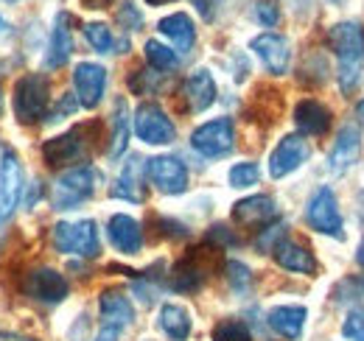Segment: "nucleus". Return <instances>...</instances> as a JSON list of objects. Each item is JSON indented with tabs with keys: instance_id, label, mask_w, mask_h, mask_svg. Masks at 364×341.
Listing matches in <instances>:
<instances>
[{
	"instance_id": "obj_44",
	"label": "nucleus",
	"mask_w": 364,
	"mask_h": 341,
	"mask_svg": "<svg viewBox=\"0 0 364 341\" xmlns=\"http://www.w3.org/2000/svg\"><path fill=\"white\" fill-rule=\"evenodd\" d=\"M356 263H359V266L364 269V241L359 244V252H356Z\"/></svg>"
},
{
	"instance_id": "obj_47",
	"label": "nucleus",
	"mask_w": 364,
	"mask_h": 341,
	"mask_svg": "<svg viewBox=\"0 0 364 341\" xmlns=\"http://www.w3.org/2000/svg\"><path fill=\"white\" fill-rule=\"evenodd\" d=\"M6 28H9V26H6V20L0 17V31H6Z\"/></svg>"
},
{
	"instance_id": "obj_14",
	"label": "nucleus",
	"mask_w": 364,
	"mask_h": 341,
	"mask_svg": "<svg viewBox=\"0 0 364 341\" xmlns=\"http://www.w3.org/2000/svg\"><path fill=\"white\" fill-rule=\"evenodd\" d=\"M359 151H362V131L356 124H345L336 134L333 148L328 151V170L331 173H345L359 160Z\"/></svg>"
},
{
	"instance_id": "obj_45",
	"label": "nucleus",
	"mask_w": 364,
	"mask_h": 341,
	"mask_svg": "<svg viewBox=\"0 0 364 341\" xmlns=\"http://www.w3.org/2000/svg\"><path fill=\"white\" fill-rule=\"evenodd\" d=\"M149 6H163V3H171V0H146Z\"/></svg>"
},
{
	"instance_id": "obj_37",
	"label": "nucleus",
	"mask_w": 364,
	"mask_h": 341,
	"mask_svg": "<svg viewBox=\"0 0 364 341\" xmlns=\"http://www.w3.org/2000/svg\"><path fill=\"white\" fill-rule=\"evenodd\" d=\"M255 20H258L264 28L277 26V20H280L277 3H274V0H258V3H255Z\"/></svg>"
},
{
	"instance_id": "obj_46",
	"label": "nucleus",
	"mask_w": 364,
	"mask_h": 341,
	"mask_svg": "<svg viewBox=\"0 0 364 341\" xmlns=\"http://www.w3.org/2000/svg\"><path fill=\"white\" fill-rule=\"evenodd\" d=\"M356 112H359V118H362V124H364V101H359V109H356Z\"/></svg>"
},
{
	"instance_id": "obj_23",
	"label": "nucleus",
	"mask_w": 364,
	"mask_h": 341,
	"mask_svg": "<svg viewBox=\"0 0 364 341\" xmlns=\"http://www.w3.org/2000/svg\"><path fill=\"white\" fill-rule=\"evenodd\" d=\"M294 124L303 134H325L331 129V109L314 98H306L294 107Z\"/></svg>"
},
{
	"instance_id": "obj_33",
	"label": "nucleus",
	"mask_w": 364,
	"mask_h": 341,
	"mask_svg": "<svg viewBox=\"0 0 364 341\" xmlns=\"http://www.w3.org/2000/svg\"><path fill=\"white\" fill-rule=\"evenodd\" d=\"M228 280H230V288L235 294H247L250 286H252V274H250V269L241 260H230L228 263Z\"/></svg>"
},
{
	"instance_id": "obj_41",
	"label": "nucleus",
	"mask_w": 364,
	"mask_h": 341,
	"mask_svg": "<svg viewBox=\"0 0 364 341\" xmlns=\"http://www.w3.org/2000/svg\"><path fill=\"white\" fill-rule=\"evenodd\" d=\"M210 238H213V241H225V244H235V238L228 232V227H213Z\"/></svg>"
},
{
	"instance_id": "obj_27",
	"label": "nucleus",
	"mask_w": 364,
	"mask_h": 341,
	"mask_svg": "<svg viewBox=\"0 0 364 341\" xmlns=\"http://www.w3.org/2000/svg\"><path fill=\"white\" fill-rule=\"evenodd\" d=\"M129 146V107L124 98L115 101V115H112V143H109V160H118Z\"/></svg>"
},
{
	"instance_id": "obj_42",
	"label": "nucleus",
	"mask_w": 364,
	"mask_h": 341,
	"mask_svg": "<svg viewBox=\"0 0 364 341\" xmlns=\"http://www.w3.org/2000/svg\"><path fill=\"white\" fill-rule=\"evenodd\" d=\"M118 333H121V330H115V328H101V333L92 341H118Z\"/></svg>"
},
{
	"instance_id": "obj_9",
	"label": "nucleus",
	"mask_w": 364,
	"mask_h": 341,
	"mask_svg": "<svg viewBox=\"0 0 364 341\" xmlns=\"http://www.w3.org/2000/svg\"><path fill=\"white\" fill-rule=\"evenodd\" d=\"M309 157H311L309 140H303L300 134H286L274 146L272 157H269V173L274 179H283V176L294 173L303 163H309Z\"/></svg>"
},
{
	"instance_id": "obj_24",
	"label": "nucleus",
	"mask_w": 364,
	"mask_h": 341,
	"mask_svg": "<svg viewBox=\"0 0 364 341\" xmlns=\"http://www.w3.org/2000/svg\"><path fill=\"white\" fill-rule=\"evenodd\" d=\"M272 252H274V260H277V266H280V269H286V271L311 274V271L317 269V260H314V255H311L306 247L294 244V241H280V244L274 247Z\"/></svg>"
},
{
	"instance_id": "obj_34",
	"label": "nucleus",
	"mask_w": 364,
	"mask_h": 341,
	"mask_svg": "<svg viewBox=\"0 0 364 341\" xmlns=\"http://www.w3.org/2000/svg\"><path fill=\"white\" fill-rule=\"evenodd\" d=\"M364 62H339V87L342 92H353L362 82Z\"/></svg>"
},
{
	"instance_id": "obj_48",
	"label": "nucleus",
	"mask_w": 364,
	"mask_h": 341,
	"mask_svg": "<svg viewBox=\"0 0 364 341\" xmlns=\"http://www.w3.org/2000/svg\"><path fill=\"white\" fill-rule=\"evenodd\" d=\"M331 3H342V0H331Z\"/></svg>"
},
{
	"instance_id": "obj_15",
	"label": "nucleus",
	"mask_w": 364,
	"mask_h": 341,
	"mask_svg": "<svg viewBox=\"0 0 364 341\" xmlns=\"http://www.w3.org/2000/svg\"><path fill=\"white\" fill-rule=\"evenodd\" d=\"M252 50L258 53V59L264 62V67L272 73V76H283L289 73V62H291V48L286 43V37L280 34H258L252 40Z\"/></svg>"
},
{
	"instance_id": "obj_11",
	"label": "nucleus",
	"mask_w": 364,
	"mask_h": 341,
	"mask_svg": "<svg viewBox=\"0 0 364 341\" xmlns=\"http://www.w3.org/2000/svg\"><path fill=\"white\" fill-rule=\"evenodd\" d=\"M68 291H70V286L56 269L43 266V269L28 271V277H26V294L40 299V302H48V305H59L68 297Z\"/></svg>"
},
{
	"instance_id": "obj_43",
	"label": "nucleus",
	"mask_w": 364,
	"mask_h": 341,
	"mask_svg": "<svg viewBox=\"0 0 364 341\" xmlns=\"http://www.w3.org/2000/svg\"><path fill=\"white\" fill-rule=\"evenodd\" d=\"M87 3V9H107L112 0H85Z\"/></svg>"
},
{
	"instance_id": "obj_49",
	"label": "nucleus",
	"mask_w": 364,
	"mask_h": 341,
	"mask_svg": "<svg viewBox=\"0 0 364 341\" xmlns=\"http://www.w3.org/2000/svg\"><path fill=\"white\" fill-rule=\"evenodd\" d=\"M0 104H3V98H0Z\"/></svg>"
},
{
	"instance_id": "obj_19",
	"label": "nucleus",
	"mask_w": 364,
	"mask_h": 341,
	"mask_svg": "<svg viewBox=\"0 0 364 341\" xmlns=\"http://www.w3.org/2000/svg\"><path fill=\"white\" fill-rule=\"evenodd\" d=\"M232 218L241 227H264L277 218V205L272 196H250L232 205Z\"/></svg>"
},
{
	"instance_id": "obj_12",
	"label": "nucleus",
	"mask_w": 364,
	"mask_h": 341,
	"mask_svg": "<svg viewBox=\"0 0 364 341\" xmlns=\"http://www.w3.org/2000/svg\"><path fill=\"white\" fill-rule=\"evenodd\" d=\"M73 87H76V95H79V104L82 107H98L101 98H104V90H107V70L95 62H79L76 70H73Z\"/></svg>"
},
{
	"instance_id": "obj_32",
	"label": "nucleus",
	"mask_w": 364,
	"mask_h": 341,
	"mask_svg": "<svg viewBox=\"0 0 364 341\" xmlns=\"http://www.w3.org/2000/svg\"><path fill=\"white\" fill-rule=\"evenodd\" d=\"M85 37H87V43L92 45V50H98V53H112V31L104 26V23H87L85 26Z\"/></svg>"
},
{
	"instance_id": "obj_20",
	"label": "nucleus",
	"mask_w": 364,
	"mask_h": 341,
	"mask_svg": "<svg viewBox=\"0 0 364 341\" xmlns=\"http://www.w3.org/2000/svg\"><path fill=\"white\" fill-rule=\"evenodd\" d=\"M182 95H185L191 112H205L216 101V82L208 70H193L191 79L182 87Z\"/></svg>"
},
{
	"instance_id": "obj_1",
	"label": "nucleus",
	"mask_w": 364,
	"mask_h": 341,
	"mask_svg": "<svg viewBox=\"0 0 364 341\" xmlns=\"http://www.w3.org/2000/svg\"><path fill=\"white\" fill-rule=\"evenodd\" d=\"M101 182V173L92 166H79V168L65 170L50 190V205L53 210H73L82 202H87L95 193V185Z\"/></svg>"
},
{
	"instance_id": "obj_18",
	"label": "nucleus",
	"mask_w": 364,
	"mask_h": 341,
	"mask_svg": "<svg viewBox=\"0 0 364 341\" xmlns=\"http://www.w3.org/2000/svg\"><path fill=\"white\" fill-rule=\"evenodd\" d=\"M98 308H101V322H104V328L124 330V328H129L132 319H135V308H132V302H129V297H127L124 291H118V288L104 291V294H101V302H98Z\"/></svg>"
},
{
	"instance_id": "obj_6",
	"label": "nucleus",
	"mask_w": 364,
	"mask_h": 341,
	"mask_svg": "<svg viewBox=\"0 0 364 341\" xmlns=\"http://www.w3.org/2000/svg\"><path fill=\"white\" fill-rule=\"evenodd\" d=\"M135 134L149 146H168L174 143L177 129L157 104H140L135 109Z\"/></svg>"
},
{
	"instance_id": "obj_35",
	"label": "nucleus",
	"mask_w": 364,
	"mask_h": 341,
	"mask_svg": "<svg viewBox=\"0 0 364 341\" xmlns=\"http://www.w3.org/2000/svg\"><path fill=\"white\" fill-rule=\"evenodd\" d=\"M342 333H345V339H350V341H364V308H353V310L345 316Z\"/></svg>"
},
{
	"instance_id": "obj_8",
	"label": "nucleus",
	"mask_w": 364,
	"mask_h": 341,
	"mask_svg": "<svg viewBox=\"0 0 364 341\" xmlns=\"http://www.w3.org/2000/svg\"><path fill=\"white\" fill-rule=\"evenodd\" d=\"M146 173L151 179V185L166 193V196H177V193H185L188 190V168L182 166V160L177 157H151L146 160Z\"/></svg>"
},
{
	"instance_id": "obj_10",
	"label": "nucleus",
	"mask_w": 364,
	"mask_h": 341,
	"mask_svg": "<svg viewBox=\"0 0 364 341\" xmlns=\"http://www.w3.org/2000/svg\"><path fill=\"white\" fill-rule=\"evenodd\" d=\"M20 193H23V166L17 154L6 148L0 154V221H6L14 213Z\"/></svg>"
},
{
	"instance_id": "obj_28",
	"label": "nucleus",
	"mask_w": 364,
	"mask_h": 341,
	"mask_svg": "<svg viewBox=\"0 0 364 341\" xmlns=\"http://www.w3.org/2000/svg\"><path fill=\"white\" fill-rule=\"evenodd\" d=\"M202 280H205L202 266L193 257H185L182 263L174 266V271H171V288L174 291H196L202 286Z\"/></svg>"
},
{
	"instance_id": "obj_7",
	"label": "nucleus",
	"mask_w": 364,
	"mask_h": 341,
	"mask_svg": "<svg viewBox=\"0 0 364 341\" xmlns=\"http://www.w3.org/2000/svg\"><path fill=\"white\" fill-rule=\"evenodd\" d=\"M306 221L311 229H317L322 235H333V238H345L342 232V213L336 205V196L331 188H319L311 196L309 207H306Z\"/></svg>"
},
{
	"instance_id": "obj_26",
	"label": "nucleus",
	"mask_w": 364,
	"mask_h": 341,
	"mask_svg": "<svg viewBox=\"0 0 364 341\" xmlns=\"http://www.w3.org/2000/svg\"><path fill=\"white\" fill-rule=\"evenodd\" d=\"M160 328L168 339L185 341L191 336V316L180 305H163L160 308Z\"/></svg>"
},
{
	"instance_id": "obj_21",
	"label": "nucleus",
	"mask_w": 364,
	"mask_h": 341,
	"mask_svg": "<svg viewBox=\"0 0 364 341\" xmlns=\"http://www.w3.org/2000/svg\"><path fill=\"white\" fill-rule=\"evenodd\" d=\"M157 28H160V34L163 37H168L174 48L180 50V53H188L193 43H196V28H193V20L185 14V11H174V14H168V17H163L160 23H157Z\"/></svg>"
},
{
	"instance_id": "obj_16",
	"label": "nucleus",
	"mask_w": 364,
	"mask_h": 341,
	"mask_svg": "<svg viewBox=\"0 0 364 341\" xmlns=\"http://www.w3.org/2000/svg\"><path fill=\"white\" fill-rule=\"evenodd\" d=\"M70 23H73V17L68 11H59L56 20H53V31H50V43H48V53H46V67H50V70L62 67L70 59V53H73Z\"/></svg>"
},
{
	"instance_id": "obj_40",
	"label": "nucleus",
	"mask_w": 364,
	"mask_h": 341,
	"mask_svg": "<svg viewBox=\"0 0 364 341\" xmlns=\"http://www.w3.org/2000/svg\"><path fill=\"white\" fill-rule=\"evenodd\" d=\"M191 3L196 6V11H199L205 20H213L216 11H219V6H222V0H191Z\"/></svg>"
},
{
	"instance_id": "obj_22",
	"label": "nucleus",
	"mask_w": 364,
	"mask_h": 341,
	"mask_svg": "<svg viewBox=\"0 0 364 341\" xmlns=\"http://www.w3.org/2000/svg\"><path fill=\"white\" fill-rule=\"evenodd\" d=\"M306 325V308L303 305H280L269 310V328L277 336L289 341H297Z\"/></svg>"
},
{
	"instance_id": "obj_39",
	"label": "nucleus",
	"mask_w": 364,
	"mask_h": 341,
	"mask_svg": "<svg viewBox=\"0 0 364 341\" xmlns=\"http://www.w3.org/2000/svg\"><path fill=\"white\" fill-rule=\"evenodd\" d=\"M283 235V224H274V227H267L264 229V235L258 238V249H274L280 241H274V238H280Z\"/></svg>"
},
{
	"instance_id": "obj_31",
	"label": "nucleus",
	"mask_w": 364,
	"mask_h": 341,
	"mask_svg": "<svg viewBox=\"0 0 364 341\" xmlns=\"http://www.w3.org/2000/svg\"><path fill=\"white\" fill-rule=\"evenodd\" d=\"M258 176H261V168H258L255 163H238V166H232L230 173H228L230 185H232V188H238V190L258 185Z\"/></svg>"
},
{
	"instance_id": "obj_25",
	"label": "nucleus",
	"mask_w": 364,
	"mask_h": 341,
	"mask_svg": "<svg viewBox=\"0 0 364 341\" xmlns=\"http://www.w3.org/2000/svg\"><path fill=\"white\" fill-rule=\"evenodd\" d=\"M140 170H143V163L132 157L121 173L115 179V188H112V196L115 199H124V202H143V179H140Z\"/></svg>"
},
{
	"instance_id": "obj_13",
	"label": "nucleus",
	"mask_w": 364,
	"mask_h": 341,
	"mask_svg": "<svg viewBox=\"0 0 364 341\" xmlns=\"http://www.w3.org/2000/svg\"><path fill=\"white\" fill-rule=\"evenodd\" d=\"M328 45L339 62H364V28L359 23H336L328 31Z\"/></svg>"
},
{
	"instance_id": "obj_30",
	"label": "nucleus",
	"mask_w": 364,
	"mask_h": 341,
	"mask_svg": "<svg viewBox=\"0 0 364 341\" xmlns=\"http://www.w3.org/2000/svg\"><path fill=\"white\" fill-rule=\"evenodd\" d=\"M213 341H252V336L241 319H222L213 328Z\"/></svg>"
},
{
	"instance_id": "obj_4",
	"label": "nucleus",
	"mask_w": 364,
	"mask_h": 341,
	"mask_svg": "<svg viewBox=\"0 0 364 341\" xmlns=\"http://www.w3.org/2000/svg\"><path fill=\"white\" fill-rule=\"evenodd\" d=\"M48 109V79L40 73H28L14 85V115L23 124H34Z\"/></svg>"
},
{
	"instance_id": "obj_29",
	"label": "nucleus",
	"mask_w": 364,
	"mask_h": 341,
	"mask_svg": "<svg viewBox=\"0 0 364 341\" xmlns=\"http://www.w3.org/2000/svg\"><path fill=\"white\" fill-rule=\"evenodd\" d=\"M146 59H149V65L157 67V70H174V67L180 65L177 50L166 48V45L157 43V40H149V43H146Z\"/></svg>"
},
{
	"instance_id": "obj_17",
	"label": "nucleus",
	"mask_w": 364,
	"mask_h": 341,
	"mask_svg": "<svg viewBox=\"0 0 364 341\" xmlns=\"http://www.w3.org/2000/svg\"><path fill=\"white\" fill-rule=\"evenodd\" d=\"M107 235H109V244L121 255H137L140 247H143V229L132 215H112L109 224H107Z\"/></svg>"
},
{
	"instance_id": "obj_36",
	"label": "nucleus",
	"mask_w": 364,
	"mask_h": 341,
	"mask_svg": "<svg viewBox=\"0 0 364 341\" xmlns=\"http://www.w3.org/2000/svg\"><path fill=\"white\" fill-rule=\"evenodd\" d=\"M118 23L127 31H137L143 26V14H140V9H137L132 0H124V6L118 9Z\"/></svg>"
},
{
	"instance_id": "obj_3",
	"label": "nucleus",
	"mask_w": 364,
	"mask_h": 341,
	"mask_svg": "<svg viewBox=\"0 0 364 341\" xmlns=\"http://www.w3.org/2000/svg\"><path fill=\"white\" fill-rule=\"evenodd\" d=\"M92 126H76L68 134H59L53 140H48L43 146V157L50 168H65V166H76L85 163L90 157V137L87 131Z\"/></svg>"
},
{
	"instance_id": "obj_5",
	"label": "nucleus",
	"mask_w": 364,
	"mask_h": 341,
	"mask_svg": "<svg viewBox=\"0 0 364 341\" xmlns=\"http://www.w3.org/2000/svg\"><path fill=\"white\" fill-rule=\"evenodd\" d=\"M191 146L193 151H199L202 157L208 160H216V157H225L232 151L235 146V129L230 118H216V121H208L191 134Z\"/></svg>"
},
{
	"instance_id": "obj_2",
	"label": "nucleus",
	"mask_w": 364,
	"mask_h": 341,
	"mask_svg": "<svg viewBox=\"0 0 364 341\" xmlns=\"http://www.w3.org/2000/svg\"><path fill=\"white\" fill-rule=\"evenodd\" d=\"M53 247L62 255H76V257H98L101 252V241H98V227L90 218L82 221H59L50 232Z\"/></svg>"
},
{
	"instance_id": "obj_38",
	"label": "nucleus",
	"mask_w": 364,
	"mask_h": 341,
	"mask_svg": "<svg viewBox=\"0 0 364 341\" xmlns=\"http://www.w3.org/2000/svg\"><path fill=\"white\" fill-rule=\"evenodd\" d=\"M336 299L339 302H345V299H364V280H353V277H348V280H342L339 283V288H336Z\"/></svg>"
}]
</instances>
